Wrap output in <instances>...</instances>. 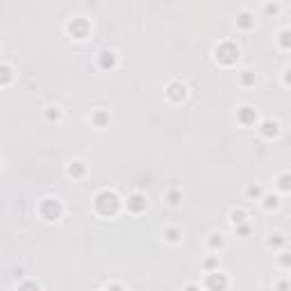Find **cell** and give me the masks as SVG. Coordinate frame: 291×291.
Segmentation results:
<instances>
[{
    "label": "cell",
    "instance_id": "16",
    "mask_svg": "<svg viewBox=\"0 0 291 291\" xmlns=\"http://www.w3.org/2000/svg\"><path fill=\"white\" fill-rule=\"evenodd\" d=\"M164 200H166V205H171V207H180L182 205V189L180 187H168L166 191H164Z\"/></svg>",
    "mask_w": 291,
    "mask_h": 291
},
{
    "label": "cell",
    "instance_id": "18",
    "mask_svg": "<svg viewBox=\"0 0 291 291\" xmlns=\"http://www.w3.org/2000/svg\"><path fill=\"white\" fill-rule=\"evenodd\" d=\"M264 193H266V191H264V187H261L259 182H250L248 187L244 189V198H246V200H253V202L259 200Z\"/></svg>",
    "mask_w": 291,
    "mask_h": 291
},
{
    "label": "cell",
    "instance_id": "29",
    "mask_svg": "<svg viewBox=\"0 0 291 291\" xmlns=\"http://www.w3.org/2000/svg\"><path fill=\"white\" fill-rule=\"evenodd\" d=\"M278 264H280V269H282V271H287V269H289V253H287V250H280V255H278Z\"/></svg>",
    "mask_w": 291,
    "mask_h": 291
},
{
    "label": "cell",
    "instance_id": "19",
    "mask_svg": "<svg viewBox=\"0 0 291 291\" xmlns=\"http://www.w3.org/2000/svg\"><path fill=\"white\" fill-rule=\"evenodd\" d=\"M227 218H230L232 225H244V223H250L248 221V212L241 210V207H235V210H230V214H227Z\"/></svg>",
    "mask_w": 291,
    "mask_h": 291
},
{
    "label": "cell",
    "instance_id": "1",
    "mask_svg": "<svg viewBox=\"0 0 291 291\" xmlns=\"http://www.w3.org/2000/svg\"><path fill=\"white\" fill-rule=\"evenodd\" d=\"M121 207H123V200L114 189H100L94 196V212L103 218H114L121 212Z\"/></svg>",
    "mask_w": 291,
    "mask_h": 291
},
{
    "label": "cell",
    "instance_id": "35",
    "mask_svg": "<svg viewBox=\"0 0 291 291\" xmlns=\"http://www.w3.org/2000/svg\"><path fill=\"white\" fill-rule=\"evenodd\" d=\"M282 82H284V86L289 84V66H287V69L282 71Z\"/></svg>",
    "mask_w": 291,
    "mask_h": 291
},
{
    "label": "cell",
    "instance_id": "27",
    "mask_svg": "<svg viewBox=\"0 0 291 291\" xmlns=\"http://www.w3.org/2000/svg\"><path fill=\"white\" fill-rule=\"evenodd\" d=\"M291 32H289V27H284L282 32H280V39H278V43H280V48H282V50H289L291 48Z\"/></svg>",
    "mask_w": 291,
    "mask_h": 291
},
{
    "label": "cell",
    "instance_id": "12",
    "mask_svg": "<svg viewBox=\"0 0 291 291\" xmlns=\"http://www.w3.org/2000/svg\"><path fill=\"white\" fill-rule=\"evenodd\" d=\"M89 121H91V125H94V128H107V125H109V121H111L109 109H103V107H96V109H91Z\"/></svg>",
    "mask_w": 291,
    "mask_h": 291
},
{
    "label": "cell",
    "instance_id": "24",
    "mask_svg": "<svg viewBox=\"0 0 291 291\" xmlns=\"http://www.w3.org/2000/svg\"><path fill=\"white\" fill-rule=\"evenodd\" d=\"M43 116H46L48 123H60V121H62V109L57 107V105H50V107H46Z\"/></svg>",
    "mask_w": 291,
    "mask_h": 291
},
{
    "label": "cell",
    "instance_id": "17",
    "mask_svg": "<svg viewBox=\"0 0 291 291\" xmlns=\"http://www.w3.org/2000/svg\"><path fill=\"white\" fill-rule=\"evenodd\" d=\"M266 246L273 250H284V246H287V235H284V232H273V235L266 237Z\"/></svg>",
    "mask_w": 291,
    "mask_h": 291
},
{
    "label": "cell",
    "instance_id": "13",
    "mask_svg": "<svg viewBox=\"0 0 291 291\" xmlns=\"http://www.w3.org/2000/svg\"><path fill=\"white\" fill-rule=\"evenodd\" d=\"M66 176L73 178V180H82V178L86 176V164L82 162V159H71V162L66 164Z\"/></svg>",
    "mask_w": 291,
    "mask_h": 291
},
{
    "label": "cell",
    "instance_id": "22",
    "mask_svg": "<svg viewBox=\"0 0 291 291\" xmlns=\"http://www.w3.org/2000/svg\"><path fill=\"white\" fill-rule=\"evenodd\" d=\"M275 187H278L280 193H289L291 191V176H289L287 171L280 173V176L275 178Z\"/></svg>",
    "mask_w": 291,
    "mask_h": 291
},
{
    "label": "cell",
    "instance_id": "8",
    "mask_svg": "<svg viewBox=\"0 0 291 291\" xmlns=\"http://www.w3.org/2000/svg\"><path fill=\"white\" fill-rule=\"evenodd\" d=\"M235 119H237V123L244 125V128H253V125H257V109L253 105H239Z\"/></svg>",
    "mask_w": 291,
    "mask_h": 291
},
{
    "label": "cell",
    "instance_id": "11",
    "mask_svg": "<svg viewBox=\"0 0 291 291\" xmlns=\"http://www.w3.org/2000/svg\"><path fill=\"white\" fill-rule=\"evenodd\" d=\"M235 25H237V30L250 32L255 27V14L250 12V9H241V12L235 16Z\"/></svg>",
    "mask_w": 291,
    "mask_h": 291
},
{
    "label": "cell",
    "instance_id": "32",
    "mask_svg": "<svg viewBox=\"0 0 291 291\" xmlns=\"http://www.w3.org/2000/svg\"><path fill=\"white\" fill-rule=\"evenodd\" d=\"M105 291H128V289H125L121 282H109V284H107V289H105Z\"/></svg>",
    "mask_w": 291,
    "mask_h": 291
},
{
    "label": "cell",
    "instance_id": "21",
    "mask_svg": "<svg viewBox=\"0 0 291 291\" xmlns=\"http://www.w3.org/2000/svg\"><path fill=\"white\" fill-rule=\"evenodd\" d=\"M257 82V75L253 71H241L239 75H237V84L244 86V89H250V86H255Z\"/></svg>",
    "mask_w": 291,
    "mask_h": 291
},
{
    "label": "cell",
    "instance_id": "4",
    "mask_svg": "<svg viewBox=\"0 0 291 291\" xmlns=\"http://www.w3.org/2000/svg\"><path fill=\"white\" fill-rule=\"evenodd\" d=\"M66 32H69L73 39H77V41H84V39L91 35V23H89V18H84V16H73L71 21L66 23Z\"/></svg>",
    "mask_w": 291,
    "mask_h": 291
},
{
    "label": "cell",
    "instance_id": "28",
    "mask_svg": "<svg viewBox=\"0 0 291 291\" xmlns=\"http://www.w3.org/2000/svg\"><path fill=\"white\" fill-rule=\"evenodd\" d=\"M280 9H282V5H280V3H266L264 5V14H269V16L280 14Z\"/></svg>",
    "mask_w": 291,
    "mask_h": 291
},
{
    "label": "cell",
    "instance_id": "5",
    "mask_svg": "<svg viewBox=\"0 0 291 291\" xmlns=\"http://www.w3.org/2000/svg\"><path fill=\"white\" fill-rule=\"evenodd\" d=\"M227 287H230V278H227V273H223L221 269L207 273L205 282H202V289L205 291H227Z\"/></svg>",
    "mask_w": 291,
    "mask_h": 291
},
{
    "label": "cell",
    "instance_id": "20",
    "mask_svg": "<svg viewBox=\"0 0 291 291\" xmlns=\"http://www.w3.org/2000/svg\"><path fill=\"white\" fill-rule=\"evenodd\" d=\"M259 202L266 212H273V210H278V205H280V196L278 193H264V196L259 198Z\"/></svg>",
    "mask_w": 291,
    "mask_h": 291
},
{
    "label": "cell",
    "instance_id": "23",
    "mask_svg": "<svg viewBox=\"0 0 291 291\" xmlns=\"http://www.w3.org/2000/svg\"><path fill=\"white\" fill-rule=\"evenodd\" d=\"M14 82V69L9 64H0V86H7Z\"/></svg>",
    "mask_w": 291,
    "mask_h": 291
},
{
    "label": "cell",
    "instance_id": "36",
    "mask_svg": "<svg viewBox=\"0 0 291 291\" xmlns=\"http://www.w3.org/2000/svg\"><path fill=\"white\" fill-rule=\"evenodd\" d=\"M100 291H105V289H100Z\"/></svg>",
    "mask_w": 291,
    "mask_h": 291
},
{
    "label": "cell",
    "instance_id": "3",
    "mask_svg": "<svg viewBox=\"0 0 291 291\" xmlns=\"http://www.w3.org/2000/svg\"><path fill=\"white\" fill-rule=\"evenodd\" d=\"M239 57H241V50L235 41H221L214 48V60L221 66H235L239 62Z\"/></svg>",
    "mask_w": 291,
    "mask_h": 291
},
{
    "label": "cell",
    "instance_id": "6",
    "mask_svg": "<svg viewBox=\"0 0 291 291\" xmlns=\"http://www.w3.org/2000/svg\"><path fill=\"white\" fill-rule=\"evenodd\" d=\"M123 205L130 214H143L146 207H148V198H146V193H141V191H132V193H128Z\"/></svg>",
    "mask_w": 291,
    "mask_h": 291
},
{
    "label": "cell",
    "instance_id": "10",
    "mask_svg": "<svg viewBox=\"0 0 291 291\" xmlns=\"http://www.w3.org/2000/svg\"><path fill=\"white\" fill-rule=\"evenodd\" d=\"M96 64L103 71H114L119 66V55L114 50H100L98 57H96Z\"/></svg>",
    "mask_w": 291,
    "mask_h": 291
},
{
    "label": "cell",
    "instance_id": "9",
    "mask_svg": "<svg viewBox=\"0 0 291 291\" xmlns=\"http://www.w3.org/2000/svg\"><path fill=\"white\" fill-rule=\"evenodd\" d=\"M257 132H259L261 139H275L280 134V123L273 119H261L259 123H257Z\"/></svg>",
    "mask_w": 291,
    "mask_h": 291
},
{
    "label": "cell",
    "instance_id": "15",
    "mask_svg": "<svg viewBox=\"0 0 291 291\" xmlns=\"http://www.w3.org/2000/svg\"><path fill=\"white\" fill-rule=\"evenodd\" d=\"M207 248H210L212 253L223 250L225 248V235H223L221 230H212L210 235H207Z\"/></svg>",
    "mask_w": 291,
    "mask_h": 291
},
{
    "label": "cell",
    "instance_id": "30",
    "mask_svg": "<svg viewBox=\"0 0 291 291\" xmlns=\"http://www.w3.org/2000/svg\"><path fill=\"white\" fill-rule=\"evenodd\" d=\"M235 230H237V235H239V237H248L253 227H250V223H244V225H237Z\"/></svg>",
    "mask_w": 291,
    "mask_h": 291
},
{
    "label": "cell",
    "instance_id": "26",
    "mask_svg": "<svg viewBox=\"0 0 291 291\" xmlns=\"http://www.w3.org/2000/svg\"><path fill=\"white\" fill-rule=\"evenodd\" d=\"M202 271L205 273H212V271H218V255H212V257H207V259H202Z\"/></svg>",
    "mask_w": 291,
    "mask_h": 291
},
{
    "label": "cell",
    "instance_id": "7",
    "mask_svg": "<svg viewBox=\"0 0 291 291\" xmlns=\"http://www.w3.org/2000/svg\"><path fill=\"white\" fill-rule=\"evenodd\" d=\"M164 94H166V98L171 100V103H182L184 98L189 96V89H187V84L184 82H180V80H171L166 84V89H164Z\"/></svg>",
    "mask_w": 291,
    "mask_h": 291
},
{
    "label": "cell",
    "instance_id": "14",
    "mask_svg": "<svg viewBox=\"0 0 291 291\" xmlns=\"http://www.w3.org/2000/svg\"><path fill=\"white\" fill-rule=\"evenodd\" d=\"M162 237H164V241H166V244L176 246V244H180V241L184 239V232H182L180 225H166L162 230Z\"/></svg>",
    "mask_w": 291,
    "mask_h": 291
},
{
    "label": "cell",
    "instance_id": "31",
    "mask_svg": "<svg viewBox=\"0 0 291 291\" xmlns=\"http://www.w3.org/2000/svg\"><path fill=\"white\" fill-rule=\"evenodd\" d=\"M12 278L16 280V282H21V280H25V278H27V275H25V269H21V266H18V269H14Z\"/></svg>",
    "mask_w": 291,
    "mask_h": 291
},
{
    "label": "cell",
    "instance_id": "25",
    "mask_svg": "<svg viewBox=\"0 0 291 291\" xmlns=\"http://www.w3.org/2000/svg\"><path fill=\"white\" fill-rule=\"evenodd\" d=\"M16 291H41V284H39L37 280H32V278H25V280L18 282Z\"/></svg>",
    "mask_w": 291,
    "mask_h": 291
},
{
    "label": "cell",
    "instance_id": "33",
    "mask_svg": "<svg viewBox=\"0 0 291 291\" xmlns=\"http://www.w3.org/2000/svg\"><path fill=\"white\" fill-rule=\"evenodd\" d=\"M182 291H202V287L198 282H189V284H184Z\"/></svg>",
    "mask_w": 291,
    "mask_h": 291
},
{
    "label": "cell",
    "instance_id": "2",
    "mask_svg": "<svg viewBox=\"0 0 291 291\" xmlns=\"http://www.w3.org/2000/svg\"><path fill=\"white\" fill-rule=\"evenodd\" d=\"M37 214L41 216V221H46V223H55V221H60V218H62V214H64V205H62L60 198H55V196H46V198H41V200H39V205H37Z\"/></svg>",
    "mask_w": 291,
    "mask_h": 291
},
{
    "label": "cell",
    "instance_id": "34",
    "mask_svg": "<svg viewBox=\"0 0 291 291\" xmlns=\"http://www.w3.org/2000/svg\"><path fill=\"white\" fill-rule=\"evenodd\" d=\"M278 291H289V282H287V278H282L278 282Z\"/></svg>",
    "mask_w": 291,
    "mask_h": 291
}]
</instances>
